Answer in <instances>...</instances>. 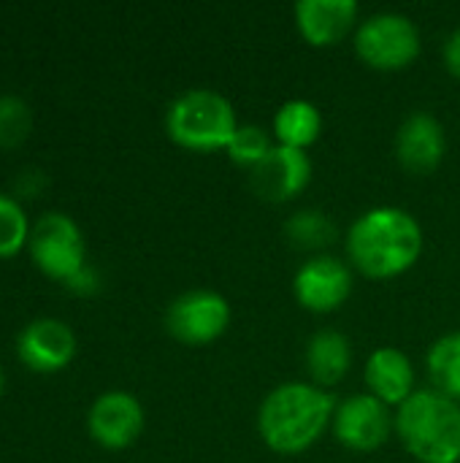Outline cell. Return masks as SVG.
Segmentation results:
<instances>
[{
  "label": "cell",
  "mask_w": 460,
  "mask_h": 463,
  "mask_svg": "<svg viewBox=\"0 0 460 463\" xmlns=\"http://www.w3.org/2000/svg\"><path fill=\"white\" fill-rule=\"evenodd\" d=\"M423 228L401 206H374L347 231L344 250L355 271L369 279H393L407 274L423 255Z\"/></svg>",
  "instance_id": "obj_1"
},
{
  "label": "cell",
  "mask_w": 460,
  "mask_h": 463,
  "mask_svg": "<svg viewBox=\"0 0 460 463\" xmlns=\"http://www.w3.org/2000/svg\"><path fill=\"white\" fill-rule=\"evenodd\" d=\"M333 412V396L314 383H282L258 410V434L271 453L301 456L331 429Z\"/></svg>",
  "instance_id": "obj_2"
},
{
  "label": "cell",
  "mask_w": 460,
  "mask_h": 463,
  "mask_svg": "<svg viewBox=\"0 0 460 463\" xmlns=\"http://www.w3.org/2000/svg\"><path fill=\"white\" fill-rule=\"evenodd\" d=\"M396 437L420 463H460V402L426 388L396 410Z\"/></svg>",
  "instance_id": "obj_3"
},
{
  "label": "cell",
  "mask_w": 460,
  "mask_h": 463,
  "mask_svg": "<svg viewBox=\"0 0 460 463\" xmlns=\"http://www.w3.org/2000/svg\"><path fill=\"white\" fill-rule=\"evenodd\" d=\"M236 130H239L236 109L217 90H206V87L187 90L176 95L165 111L168 138L190 152L228 149Z\"/></svg>",
  "instance_id": "obj_4"
},
{
  "label": "cell",
  "mask_w": 460,
  "mask_h": 463,
  "mask_svg": "<svg viewBox=\"0 0 460 463\" xmlns=\"http://www.w3.org/2000/svg\"><path fill=\"white\" fill-rule=\"evenodd\" d=\"M352 46L355 54L374 71H404L418 60L423 35L409 14L377 11L361 19Z\"/></svg>",
  "instance_id": "obj_5"
},
{
  "label": "cell",
  "mask_w": 460,
  "mask_h": 463,
  "mask_svg": "<svg viewBox=\"0 0 460 463\" xmlns=\"http://www.w3.org/2000/svg\"><path fill=\"white\" fill-rule=\"evenodd\" d=\"M27 250L33 263L60 282H70L87 266L84 233L65 212H43L30 228Z\"/></svg>",
  "instance_id": "obj_6"
},
{
  "label": "cell",
  "mask_w": 460,
  "mask_h": 463,
  "mask_svg": "<svg viewBox=\"0 0 460 463\" xmlns=\"http://www.w3.org/2000/svg\"><path fill=\"white\" fill-rule=\"evenodd\" d=\"M230 304L217 290H187L176 296L165 309L168 334L190 347H203L217 342L230 326Z\"/></svg>",
  "instance_id": "obj_7"
},
{
  "label": "cell",
  "mask_w": 460,
  "mask_h": 463,
  "mask_svg": "<svg viewBox=\"0 0 460 463\" xmlns=\"http://www.w3.org/2000/svg\"><path fill=\"white\" fill-rule=\"evenodd\" d=\"M331 429L347 450L374 453L390 439V434H396V412L366 391L336 404Z\"/></svg>",
  "instance_id": "obj_8"
},
{
  "label": "cell",
  "mask_w": 460,
  "mask_h": 463,
  "mask_svg": "<svg viewBox=\"0 0 460 463\" xmlns=\"http://www.w3.org/2000/svg\"><path fill=\"white\" fill-rule=\"evenodd\" d=\"M352 293V266L336 255L317 252L304 260L293 277L296 301L314 315H331L347 304Z\"/></svg>",
  "instance_id": "obj_9"
},
{
  "label": "cell",
  "mask_w": 460,
  "mask_h": 463,
  "mask_svg": "<svg viewBox=\"0 0 460 463\" xmlns=\"http://www.w3.org/2000/svg\"><path fill=\"white\" fill-rule=\"evenodd\" d=\"M144 407L127 391H106L100 393L87 412L89 437L108 450L130 448L144 431Z\"/></svg>",
  "instance_id": "obj_10"
},
{
  "label": "cell",
  "mask_w": 460,
  "mask_h": 463,
  "mask_svg": "<svg viewBox=\"0 0 460 463\" xmlns=\"http://www.w3.org/2000/svg\"><path fill=\"white\" fill-rule=\"evenodd\" d=\"M76 334L60 317H35L16 336L19 361L41 374L65 369L76 358Z\"/></svg>",
  "instance_id": "obj_11"
},
{
  "label": "cell",
  "mask_w": 460,
  "mask_h": 463,
  "mask_svg": "<svg viewBox=\"0 0 460 463\" xmlns=\"http://www.w3.org/2000/svg\"><path fill=\"white\" fill-rule=\"evenodd\" d=\"M396 160L409 174H434L447 155V133L431 111H412L396 130Z\"/></svg>",
  "instance_id": "obj_12"
},
{
  "label": "cell",
  "mask_w": 460,
  "mask_h": 463,
  "mask_svg": "<svg viewBox=\"0 0 460 463\" xmlns=\"http://www.w3.org/2000/svg\"><path fill=\"white\" fill-rule=\"evenodd\" d=\"M312 182V160L304 149L277 144L268 157L249 171L252 190L271 203H285L298 198Z\"/></svg>",
  "instance_id": "obj_13"
},
{
  "label": "cell",
  "mask_w": 460,
  "mask_h": 463,
  "mask_svg": "<svg viewBox=\"0 0 460 463\" xmlns=\"http://www.w3.org/2000/svg\"><path fill=\"white\" fill-rule=\"evenodd\" d=\"M293 16L301 38L323 49L355 35L361 24V5L355 0H298Z\"/></svg>",
  "instance_id": "obj_14"
},
{
  "label": "cell",
  "mask_w": 460,
  "mask_h": 463,
  "mask_svg": "<svg viewBox=\"0 0 460 463\" xmlns=\"http://www.w3.org/2000/svg\"><path fill=\"white\" fill-rule=\"evenodd\" d=\"M363 380L371 396L385 402L388 407H401L418 388H415V366L409 355L399 347H377L363 369Z\"/></svg>",
  "instance_id": "obj_15"
},
{
  "label": "cell",
  "mask_w": 460,
  "mask_h": 463,
  "mask_svg": "<svg viewBox=\"0 0 460 463\" xmlns=\"http://www.w3.org/2000/svg\"><path fill=\"white\" fill-rule=\"evenodd\" d=\"M304 361H306V372H309L312 383L317 388L328 391L347 377V372L352 366V345L342 331L320 328L306 342Z\"/></svg>",
  "instance_id": "obj_16"
},
{
  "label": "cell",
  "mask_w": 460,
  "mask_h": 463,
  "mask_svg": "<svg viewBox=\"0 0 460 463\" xmlns=\"http://www.w3.org/2000/svg\"><path fill=\"white\" fill-rule=\"evenodd\" d=\"M320 133H323V114L306 98L285 100L277 109L274 122H271V136L277 144L304 149V152L320 138Z\"/></svg>",
  "instance_id": "obj_17"
},
{
  "label": "cell",
  "mask_w": 460,
  "mask_h": 463,
  "mask_svg": "<svg viewBox=\"0 0 460 463\" xmlns=\"http://www.w3.org/2000/svg\"><path fill=\"white\" fill-rule=\"evenodd\" d=\"M434 391L460 402V331L437 339L426 355Z\"/></svg>",
  "instance_id": "obj_18"
},
{
  "label": "cell",
  "mask_w": 460,
  "mask_h": 463,
  "mask_svg": "<svg viewBox=\"0 0 460 463\" xmlns=\"http://www.w3.org/2000/svg\"><path fill=\"white\" fill-rule=\"evenodd\" d=\"M287 239L298 250H323L336 239V228L331 217L320 209H301L285 222Z\"/></svg>",
  "instance_id": "obj_19"
},
{
  "label": "cell",
  "mask_w": 460,
  "mask_h": 463,
  "mask_svg": "<svg viewBox=\"0 0 460 463\" xmlns=\"http://www.w3.org/2000/svg\"><path fill=\"white\" fill-rule=\"evenodd\" d=\"M274 146H277V141H274V136H271L266 128L247 122V125H239V130L233 133V138H230V144H228L225 155H228L239 168L252 171V168H258V165L268 157V152H271Z\"/></svg>",
  "instance_id": "obj_20"
},
{
  "label": "cell",
  "mask_w": 460,
  "mask_h": 463,
  "mask_svg": "<svg viewBox=\"0 0 460 463\" xmlns=\"http://www.w3.org/2000/svg\"><path fill=\"white\" fill-rule=\"evenodd\" d=\"M33 130V109L16 92H0V149L19 146Z\"/></svg>",
  "instance_id": "obj_21"
},
{
  "label": "cell",
  "mask_w": 460,
  "mask_h": 463,
  "mask_svg": "<svg viewBox=\"0 0 460 463\" xmlns=\"http://www.w3.org/2000/svg\"><path fill=\"white\" fill-rule=\"evenodd\" d=\"M30 220L16 195L0 193V258L16 255L30 239Z\"/></svg>",
  "instance_id": "obj_22"
},
{
  "label": "cell",
  "mask_w": 460,
  "mask_h": 463,
  "mask_svg": "<svg viewBox=\"0 0 460 463\" xmlns=\"http://www.w3.org/2000/svg\"><path fill=\"white\" fill-rule=\"evenodd\" d=\"M46 187V174L41 168H24L19 171V176L14 179V193L22 198H33Z\"/></svg>",
  "instance_id": "obj_23"
},
{
  "label": "cell",
  "mask_w": 460,
  "mask_h": 463,
  "mask_svg": "<svg viewBox=\"0 0 460 463\" xmlns=\"http://www.w3.org/2000/svg\"><path fill=\"white\" fill-rule=\"evenodd\" d=\"M65 288H70V290L79 293V296H89V293H95V290L100 288V277H98V271L87 263L70 282H65Z\"/></svg>",
  "instance_id": "obj_24"
},
{
  "label": "cell",
  "mask_w": 460,
  "mask_h": 463,
  "mask_svg": "<svg viewBox=\"0 0 460 463\" xmlns=\"http://www.w3.org/2000/svg\"><path fill=\"white\" fill-rule=\"evenodd\" d=\"M442 57H445V65H447V71L460 79V27H455L450 35H447V41H445V46H442Z\"/></svg>",
  "instance_id": "obj_25"
},
{
  "label": "cell",
  "mask_w": 460,
  "mask_h": 463,
  "mask_svg": "<svg viewBox=\"0 0 460 463\" xmlns=\"http://www.w3.org/2000/svg\"><path fill=\"white\" fill-rule=\"evenodd\" d=\"M3 388H5V372H3V366H0V393H3Z\"/></svg>",
  "instance_id": "obj_26"
}]
</instances>
